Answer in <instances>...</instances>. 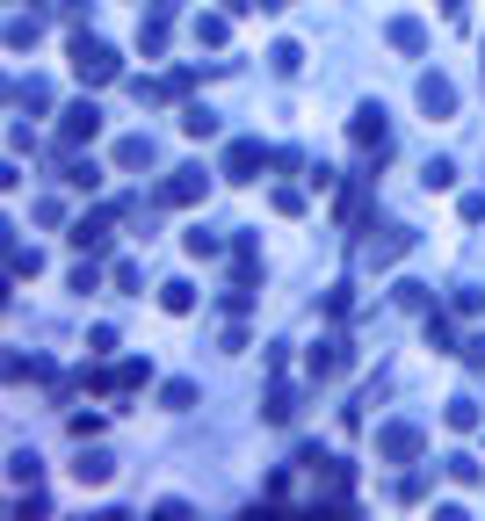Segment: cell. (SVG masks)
I'll return each instance as SVG.
<instances>
[{
  "instance_id": "obj_1",
  "label": "cell",
  "mask_w": 485,
  "mask_h": 521,
  "mask_svg": "<svg viewBox=\"0 0 485 521\" xmlns=\"http://www.w3.org/2000/svg\"><path fill=\"white\" fill-rule=\"evenodd\" d=\"M73 73H80V87H109L124 66H116V51L102 37H87V29H80V37H73Z\"/></svg>"
},
{
  "instance_id": "obj_31",
  "label": "cell",
  "mask_w": 485,
  "mask_h": 521,
  "mask_svg": "<svg viewBox=\"0 0 485 521\" xmlns=\"http://www.w3.org/2000/svg\"><path fill=\"white\" fill-rule=\"evenodd\" d=\"M8 268H15V283H29V275L44 268V254H37V247H15V261H8Z\"/></svg>"
},
{
  "instance_id": "obj_37",
  "label": "cell",
  "mask_w": 485,
  "mask_h": 521,
  "mask_svg": "<svg viewBox=\"0 0 485 521\" xmlns=\"http://www.w3.org/2000/svg\"><path fill=\"white\" fill-rule=\"evenodd\" d=\"M435 521H471V514L464 507H435Z\"/></svg>"
},
{
  "instance_id": "obj_3",
  "label": "cell",
  "mask_w": 485,
  "mask_h": 521,
  "mask_svg": "<svg viewBox=\"0 0 485 521\" xmlns=\"http://www.w3.org/2000/svg\"><path fill=\"white\" fill-rule=\"evenodd\" d=\"M210 196V167H174L167 181H160V203L167 210H189V203H203Z\"/></svg>"
},
{
  "instance_id": "obj_2",
  "label": "cell",
  "mask_w": 485,
  "mask_h": 521,
  "mask_svg": "<svg viewBox=\"0 0 485 521\" xmlns=\"http://www.w3.org/2000/svg\"><path fill=\"white\" fill-rule=\"evenodd\" d=\"M420 449H428V435H420L413 420H384L377 427V464H413Z\"/></svg>"
},
{
  "instance_id": "obj_9",
  "label": "cell",
  "mask_w": 485,
  "mask_h": 521,
  "mask_svg": "<svg viewBox=\"0 0 485 521\" xmlns=\"http://www.w3.org/2000/svg\"><path fill=\"white\" fill-rule=\"evenodd\" d=\"M73 478H80V485H109V478H116V456L80 442V464H73Z\"/></svg>"
},
{
  "instance_id": "obj_7",
  "label": "cell",
  "mask_w": 485,
  "mask_h": 521,
  "mask_svg": "<svg viewBox=\"0 0 485 521\" xmlns=\"http://www.w3.org/2000/svg\"><path fill=\"white\" fill-rule=\"evenodd\" d=\"M116 167H124V174H138V167H160V138H153V131L116 138Z\"/></svg>"
},
{
  "instance_id": "obj_23",
  "label": "cell",
  "mask_w": 485,
  "mask_h": 521,
  "mask_svg": "<svg viewBox=\"0 0 485 521\" xmlns=\"http://www.w3.org/2000/svg\"><path fill=\"white\" fill-rule=\"evenodd\" d=\"M442 471H449V485H478V456H442Z\"/></svg>"
},
{
  "instance_id": "obj_10",
  "label": "cell",
  "mask_w": 485,
  "mask_h": 521,
  "mask_svg": "<svg viewBox=\"0 0 485 521\" xmlns=\"http://www.w3.org/2000/svg\"><path fill=\"white\" fill-rule=\"evenodd\" d=\"M66 239H73L80 254H95L102 239H109V210H87V218H73V232H66Z\"/></svg>"
},
{
  "instance_id": "obj_29",
  "label": "cell",
  "mask_w": 485,
  "mask_h": 521,
  "mask_svg": "<svg viewBox=\"0 0 485 521\" xmlns=\"http://www.w3.org/2000/svg\"><path fill=\"white\" fill-rule=\"evenodd\" d=\"M420 181H428V189H449V181H457V160H428V167H420Z\"/></svg>"
},
{
  "instance_id": "obj_8",
  "label": "cell",
  "mask_w": 485,
  "mask_h": 521,
  "mask_svg": "<svg viewBox=\"0 0 485 521\" xmlns=\"http://www.w3.org/2000/svg\"><path fill=\"white\" fill-rule=\"evenodd\" d=\"M384 44H391V51H406V58H420V51H428V22H413V15L384 22Z\"/></svg>"
},
{
  "instance_id": "obj_18",
  "label": "cell",
  "mask_w": 485,
  "mask_h": 521,
  "mask_svg": "<svg viewBox=\"0 0 485 521\" xmlns=\"http://www.w3.org/2000/svg\"><path fill=\"white\" fill-rule=\"evenodd\" d=\"M145 377H153V370H145V362H116V370L102 377V391H138Z\"/></svg>"
},
{
  "instance_id": "obj_33",
  "label": "cell",
  "mask_w": 485,
  "mask_h": 521,
  "mask_svg": "<svg viewBox=\"0 0 485 521\" xmlns=\"http://www.w3.org/2000/svg\"><path fill=\"white\" fill-rule=\"evenodd\" d=\"M399 304L406 312H428V283H399Z\"/></svg>"
},
{
  "instance_id": "obj_17",
  "label": "cell",
  "mask_w": 485,
  "mask_h": 521,
  "mask_svg": "<svg viewBox=\"0 0 485 521\" xmlns=\"http://www.w3.org/2000/svg\"><path fill=\"white\" fill-rule=\"evenodd\" d=\"M305 370H312V384H326L333 370H341V341H319V348H312V362H305Z\"/></svg>"
},
{
  "instance_id": "obj_4",
  "label": "cell",
  "mask_w": 485,
  "mask_h": 521,
  "mask_svg": "<svg viewBox=\"0 0 485 521\" xmlns=\"http://www.w3.org/2000/svg\"><path fill=\"white\" fill-rule=\"evenodd\" d=\"M95 131H102V109H95V102H73L66 116H58V152H80V145H95Z\"/></svg>"
},
{
  "instance_id": "obj_28",
  "label": "cell",
  "mask_w": 485,
  "mask_h": 521,
  "mask_svg": "<svg viewBox=\"0 0 485 521\" xmlns=\"http://www.w3.org/2000/svg\"><path fill=\"white\" fill-rule=\"evenodd\" d=\"M181 247H189L196 261H210V254H218V232H203V225H196V232H181Z\"/></svg>"
},
{
  "instance_id": "obj_32",
  "label": "cell",
  "mask_w": 485,
  "mask_h": 521,
  "mask_svg": "<svg viewBox=\"0 0 485 521\" xmlns=\"http://www.w3.org/2000/svg\"><path fill=\"white\" fill-rule=\"evenodd\" d=\"M29 218H37V225H66V203H58V196H44L37 210H29Z\"/></svg>"
},
{
  "instance_id": "obj_16",
  "label": "cell",
  "mask_w": 485,
  "mask_h": 521,
  "mask_svg": "<svg viewBox=\"0 0 485 521\" xmlns=\"http://www.w3.org/2000/svg\"><path fill=\"white\" fill-rule=\"evenodd\" d=\"M160 304H167L174 319H181V312H196V283H181V275H174V283H160Z\"/></svg>"
},
{
  "instance_id": "obj_35",
  "label": "cell",
  "mask_w": 485,
  "mask_h": 521,
  "mask_svg": "<svg viewBox=\"0 0 485 521\" xmlns=\"http://www.w3.org/2000/svg\"><path fill=\"white\" fill-rule=\"evenodd\" d=\"M181 15V0H153V15H145V22H174Z\"/></svg>"
},
{
  "instance_id": "obj_5",
  "label": "cell",
  "mask_w": 485,
  "mask_h": 521,
  "mask_svg": "<svg viewBox=\"0 0 485 521\" xmlns=\"http://www.w3.org/2000/svg\"><path fill=\"white\" fill-rule=\"evenodd\" d=\"M420 109H428V124H449V116H457V80L449 73H420Z\"/></svg>"
},
{
  "instance_id": "obj_11",
  "label": "cell",
  "mask_w": 485,
  "mask_h": 521,
  "mask_svg": "<svg viewBox=\"0 0 485 521\" xmlns=\"http://www.w3.org/2000/svg\"><path fill=\"white\" fill-rule=\"evenodd\" d=\"M406 247H413V232H406V225H384V239H370L362 254H370V268H384V261H399Z\"/></svg>"
},
{
  "instance_id": "obj_13",
  "label": "cell",
  "mask_w": 485,
  "mask_h": 521,
  "mask_svg": "<svg viewBox=\"0 0 485 521\" xmlns=\"http://www.w3.org/2000/svg\"><path fill=\"white\" fill-rule=\"evenodd\" d=\"M297 66H305V44H268V73H283V80H297Z\"/></svg>"
},
{
  "instance_id": "obj_36",
  "label": "cell",
  "mask_w": 485,
  "mask_h": 521,
  "mask_svg": "<svg viewBox=\"0 0 485 521\" xmlns=\"http://www.w3.org/2000/svg\"><path fill=\"white\" fill-rule=\"evenodd\" d=\"M15 521H44V500L29 493V507H15Z\"/></svg>"
},
{
  "instance_id": "obj_34",
  "label": "cell",
  "mask_w": 485,
  "mask_h": 521,
  "mask_svg": "<svg viewBox=\"0 0 485 521\" xmlns=\"http://www.w3.org/2000/svg\"><path fill=\"white\" fill-rule=\"evenodd\" d=\"M464 362H471V370H485V333H471V341H464Z\"/></svg>"
},
{
  "instance_id": "obj_24",
  "label": "cell",
  "mask_w": 485,
  "mask_h": 521,
  "mask_svg": "<svg viewBox=\"0 0 485 521\" xmlns=\"http://www.w3.org/2000/svg\"><path fill=\"white\" fill-rule=\"evenodd\" d=\"M449 304H457V319H478L485 312V290L478 283H457V297H449Z\"/></svg>"
},
{
  "instance_id": "obj_19",
  "label": "cell",
  "mask_w": 485,
  "mask_h": 521,
  "mask_svg": "<svg viewBox=\"0 0 485 521\" xmlns=\"http://www.w3.org/2000/svg\"><path fill=\"white\" fill-rule=\"evenodd\" d=\"M232 37V15H196V44H210V51H218Z\"/></svg>"
},
{
  "instance_id": "obj_22",
  "label": "cell",
  "mask_w": 485,
  "mask_h": 521,
  "mask_svg": "<svg viewBox=\"0 0 485 521\" xmlns=\"http://www.w3.org/2000/svg\"><path fill=\"white\" fill-rule=\"evenodd\" d=\"M8 478H15V485H29V493H37V449H15V456H8Z\"/></svg>"
},
{
  "instance_id": "obj_25",
  "label": "cell",
  "mask_w": 485,
  "mask_h": 521,
  "mask_svg": "<svg viewBox=\"0 0 485 521\" xmlns=\"http://www.w3.org/2000/svg\"><path fill=\"white\" fill-rule=\"evenodd\" d=\"M181 131H189V138H218V116H210V109H181Z\"/></svg>"
},
{
  "instance_id": "obj_26",
  "label": "cell",
  "mask_w": 485,
  "mask_h": 521,
  "mask_svg": "<svg viewBox=\"0 0 485 521\" xmlns=\"http://www.w3.org/2000/svg\"><path fill=\"white\" fill-rule=\"evenodd\" d=\"M138 51L160 58V51H167V22H138Z\"/></svg>"
},
{
  "instance_id": "obj_27",
  "label": "cell",
  "mask_w": 485,
  "mask_h": 521,
  "mask_svg": "<svg viewBox=\"0 0 485 521\" xmlns=\"http://www.w3.org/2000/svg\"><path fill=\"white\" fill-rule=\"evenodd\" d=\"M290 413H297V391H290V384H276V391H268V420H276V427H283Z\"/></svg>"
},
{
  "instance_id": "obj_38",
  "label": "cell",
  "mask_w": 485,
  "mask_h": 521,
  "mask_svg": "<svg viewBox=\"0 0 485 521\" xmlns=\"http://www.w3.org/2000/svg\"><path fill=\"white\" fill-rule=\"evenodd\" d=\"M261 8H268V15H283V8H290V0H261Z\"/></svg>"
},
{
  "instance_id": "obj_15",
  "label": "cell",
  "mask_w": 485,
  "mask_h": 521,
  "mask_svg": "<svg viewBox=\"0 0 485 521\" xmlns=\"http://www.w3.org/2000/svg\"><path fill=\"white\" fill-rule=\"evenodd\" d=\"M355 145H377V152H384V109H377V102L355 116Z\"/></svg>"
},
{
  "instance_id": "obj_12",
  "label": "cell",
  "mask_w": 485,
  "mask_h": 521,
  "mask_svg": "<svg viewBox=\"0 0 485 521\" xmlns=\"http://www.w3.org/2000/svg\"><path fill=\"white\" fill-rule=\"evenodd\" d=\"M15 109L22 116H44L51 109V80H15Z\"/></svg>"
},
{
  "instance_id": "obj_14",
  "label": "cell",
  "mask_w": 485,
  "mask_h": 521,
  "mask_svg": "<svg viewBox=\"0 0 485 521\" xmlns=\"http://www.w3.org/2000/svg\"><path fill=\"white\" fill-rule=\"evenodd\" d=\"M449 427H457V435H471V427H478V398L471 391H457V398H449V413H442Z\"/></svg>"
},
{
  "instance_id": "obj_20",
  "label": "cell",
  "mask_w": 485,
  "mask_h": 521,
  "mask_svg": "<svg viewBox=\"0 0 485 521\" xmlns=\"http://www.w3.org/2000/svg\"><path fill=\"white\" fill-rule=\"evenodd\" d=\"M160 406H167V413H189V406H196V384H189V377L160 384Z\"/></svg>"
},
{
  "instance_id": "obj_21",
  "label": "cell",
  "mask_w": 485,
  "mask_h": 521,
  "mask_svg": "<svg viewBox=\"0 0 485 521\" xmlns=\"http://www.w3.org/2000/svg\"><path fill=\"white\" fill-rule=\"evenodd\" d=\"M37 37H44V22H37V15H15V22H8V51H29Z\"/></svg>"
},
{
  "instance_id": "obj_6",
  "label": "cell",
  "mask_w": 485,
  "mask_h": 521,
  "mask_svg": "<svg viewBox=\"0 0 485 521\" xmlns=\"http://www.w3.org/2000/svg\"><path fill=\"white\" fill-rule=\"evenodd\" d=\"M261 167H268V145L261 138H239V145H225V181H261Z\"/></svg>"
},
{
  "instance_id": "obj_30",
  "label": "cell",
  "mask_w": 485,
  "mask_h": 521,
  "mask_svg": "<svg viewBox=\"0 0 485 521\" xmlns=\"http://www.w3.org/2000/svg\"><path fill=\"white\" fill-rule=\"evenodd\" d=\"M66 181H73V189H95L102 167H95V160H66Z\"/></svg>"
}]
</instances>
